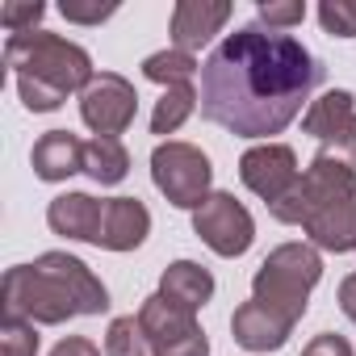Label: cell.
<instances>
[{"instance_id":"7","label":"cell","mask_w":356,"mask_h":356,"mask_svg":"<svg viewBox=\"0 0 356 356\" xmlns=\"http://www.w3.org/2000/svg\"><path fill=\"white\" fill-rule=\"evenodd\" d=\"M138 323L155 348V356H210V339L197 327L193 310L172 306L163 293H151L138 310Z\"/></svg>"},{"instance_id":"30","label":"cell","mask_w":356,"mask_h":356,"mask_svg":"<svg viewBox=\"0 0 356 356\" xmlns=\"http://www.w3.org/2000/svg\"><path fill=\"white\" fill-rule=\"evenodd\" d=\"M51 356H101V348H97L92 339H84V335H67Z\"/></svg>"},{"instance_id":"29","label":"cell","mask_w":356,"mask_h":356,"mask_svg":"<svg viewBox=\"0 0 356 356\" xmlns=\"http://www.w3.org/2000/svg\"><path fill=\"white\" fill-rule=\"evenodd\" d=\"M302 356H352V343L343 335H335V331H323L302 348Z\"/></svg>"},{"instance_id":"24","label":"cell","mask_w":356,"mask_h":356,"mask_svg":"<svg viewBox=\"0 0 356 356\" xmlns=\"http://www.w3.org/2000/svg\"><path fill=\"white\" fill-rule=\"evenodd\" d=\"M38 331L26 318H0V356H34Z\"/></svg>"},{"instance_id":"27","label":"cell","mask_w":356,"mask_h":356,"mask_svg":"<svg viewBox=\"0 0 356 356\" xmlns=\"http://www.w3.org/2000/svg\"><path fill=\"white\" fill-rule=\"evenodd\" d=\"M302 17H306V5H302V0H289V5H260V22H264L268 30H277V34L293 30Z\"/></svg>"},{"instance_id":"5","label":"cell","mask_w":356,"mask_h":356,"mask_svg":"<svg viewBox=\"0 0 356 356\" xmlns=\"http://www.w3.org/2000/svg\"><path fill=\"white\" fill-rule=\"evenodd\" d=\"M339 197H356V168L343 163V159L331 155V151H318V155L310 159V168L298 176V185H293L277 206H268V210H273L277 222L302 227L318 206L339 202Z\"/></svg>"},{"instance_id":"9","label":"cell","mask_w":356,"mask_h":356,"mask_svg":"<svg viewBox=\"0 0 356 356\" xmlns=\"http://www.w3.org/2000/svg\"><path fill=\"white\" fill-rule=\"evenodd\" d=\"M134 109H138V92L118 72L92 76V84L80 92V118L88 130H97V138H118L134 122Z\"/></svg>"},{"instance_id":"16","label":"cell","mask_w":356,"mask_h":356,"mask_svg":"<svg viewBox=\"0 0 356 356\" xmlns=\"http://www.w3.org/2000/svg\"><path fill=\"white\" fill-rule=\"evenodd\" d=\"M302 231L327 252H356V197H339V202L318 206L302 222Z\"/></svg>"},{"instance_id":"22","label":"cell","mask_w":356,"mask_h":356,"mask_svg":"<svg viewBox=\"0 0 356 356\" xmlns=\"http://www.w3.org/2000/svg\"><path fill=\"white\" fill-rule=\"evenodd\" d=\"M143 76L151 80V84H163V88H176V84H193V76H197V59L189 55V51H155V55H147L143 59Z\"/></svg>"},{"instance_id":"17","label":"cell","mask_w":356,"mask_h":356,"mask_svg":"<svg viewBox=\"0 0 356 356\" xmlns=\"http://www.w3.org/2000/svg\"><path fill=\"white\" fill-rule=\"evenodd\" d=\"M101 210L105 202L88 197V193H63L51 202L47 210V222L55 235L63 239H84V243H97V231H101Z\"/></svg>"},{"instance_id":"15","label":"cell","mask_w":356,"mask_h":356,"mask_svg":"<svg viewBox=\"0 0 356 356\" xmlns=\"http://www.w3.org/2000/svg\"><path fill=\"white\" fill-rule=\"evenodd\" d=\"M30 163H34L38 181H67V176L84 172V143L72 130H47L34 143Z\"/></svg>"},{"instance_id":"25","label":"cell","mask_w":356,"mask_h":356,"mask_svg":"<svg viewBox=\"0 0 356 356\" xmlns=\"http://www.w3.org/2000/svg\"><path fill=\"white\" fill-rule=\"evenodd\" d=\"M318 22L331 38H356V0H323Z\"/></svg>"},{"instance_id":"19","label":"cell","mask_w":356,"mask_h":356,"mask_svg":"<svg viewBox=\"0 0 356 356\" xmlns=\"http://www.w3.org/2000/svg\"><path fill=\"white\" fill-rule=\"evenodd\" d=\"M38 260L63 277V285H67V289L76 293V302H80V314H105V310H109V293H105V285L92 277V268H88L84 260H76V256H67V252H47V256H38Z\"/></svg>"},{"instance_id":"4","label":"cell","mask_w":356,"mask_h":356,"mask_svg":"<svg viewBox=\"0 0 356 356\" xmlns=\"http://www.w3.org/2000/svg\"><path fill=\"white\" fill-rule=\"evenodd\" d=\"M0 306H5V318H26V323H42V327H59V323H67V318L80 314L76 293L42 260L13 264L5 273V285H0Z\"/></svg>"},{"instance_id":"21","label":"cell","mask_w":356,"mask_h":356,"mask_svg":"<svg viewBox=\"0 0 356 356\" xmlns=\"http://www.w3.org/2000/svg\"><path fill=\"white\" fill-rule=\"evenodd\" d=\"M202 105V92L193 84H176V88H163V97L155 101V113H151V134H176L181 122Z\"/></svg>"},{"instance_id":"1","label":"cell","mask_w":356,"mask_h":356,"mask_svg":"<svg viewBox=\"0 0 356 356\" xmlns=\"http://www.w3.org/2000/svg\"><path fill=\"white\" fill-rule=\"evenodd\" d=\"M318 84L323 63L293 34L243 26L202 63V118L235 138H268L302 113Z\"/></svg>"},{"instance_id":"6","label":"cell","mask_w":356,"mask_h":356,"mask_svg":"<svg viewBox=\"0 0 356 356\" xmlns=\"http://www.w3.org/2000/svg\"><path fill=\"white\" fill-rule=\"evenodd\" d=\"M151 181L176 210H197L210 197L214 168L193 143H159L151 155Z\"/></svg>"},{"instance_id":"26","label":"cell","mask_w":356,"mask_h":356,"mask_svg":"<svg viewBox=\"0 0 356 356\" xmlns=\"http://www.w3.org/2000/svg\"><path fill=\"white\" fill-rule=\"evenodd\" d=\"M42 13H47L42 0H9V5H0V26L9 34H30L42 22Z\"/></svg>"},{"instance_id":"2","label":"cell","mask_w":356,"mask_h":356,"mask_svg":"<svg viewBox=\"0 0 356 356\" xmlns=\"http://www.w3.org/2000/svg\"><path fill=\"white\" fill-rule=\"evenodd\" d=\"M5 67L17 76L22 105L30 113H51L67 101V92H84L92 84V59L84 47L51 34H9L5 38Z\"/></svg>"},{"instance_id":"12","label":"cell","mask_w":356,"mask_h":356,"mask_svg":"<svg viewBox=\"0 0 356 356\" xmlns=\"http://www.w3.org/2000/svg\"><path fill=\"white\" fill-rule=\"evenodd\" d=\"M231 22V5L227 0H181L172 9V42L176 51H202L222 26Z\"/></svg>"},{"instance_id":"11","label":"cell","mask_w":356,"mask_h":356,"mask_svg":"<svg viewBox=\"0 0 356 356\" xmlns=\"http://www.w3.org/2000/svg\"><path fill=\"white\" fill-rule=\"evenodd\" d=\"M298 176H302L298 172V155L285 143H260V147H252V151L239 155V181L256 197H264L268 206H277L298 185Z\"/></svg>"},{"instance_id":"3","label":"cell","mask_w":356,"mask_h":356,"mask_svg":"<svg viewBox=\"0 0 356 356\" xmlns=\"http://www.w3.org/2000/svg\"><path fill=\"white\" fill-rule=\"evenodd\" d=\"M318 277H323V260H318L314 248H306V243H281L256 268L252 298L260 306L277 310L281 318L298 323L306 314V302H310V289L318 285Z\"/></svg>"},{"instance_id":"14","label":"cell","mask_w":356,"mask_h":356,"mask_svg":"<svg viewBox=\"0 0 356 356\" xmlns=\"http://www.w3.org/2000/svg\"><path fill=\"white\" fill-rule=\"evenodd\" d=\"M289 331H293V323L281 318L277 310L260 306L256 298L243 302V306L231 314V335H235V343H243L248 352H277V348L289 339Z\"/></svg>"},{"instance_id":"10","label":"cell","mask_w":356,"mask_h":356,"mask_svg":"<svg viewBox=\"0 0 356 356\" xmlns=\"http://www.w3.org/2000/svg\"><path fill=\"white\" fill-rule=\"evenodd\" d=\"M302 130L323 143L318 151H331V155H339L343 163L356 168V101H352V92L331 88L318 101H310V109L302 118Z\"/></svg>"},{"instance_id":"18","label":"cell","mask_w":356,"mask_h":356,"mask_svg":"<svg viewBox=\"0 0 356 356\" xmlns=\"http://www.w3.org/2000/svg\"><path fill=\"white\" fill-rule=\"evenodd\" d=\"M159 293H163L172 306L197 314V310L214 298V277H210V268H202V264H193V260H176V264H168V273H163V281H159Z\"/></svg>"},{"instance_id":"28","label":"cell","mask_w":356,"mask_h":356,"mask_svg":"<svg viewBox=\"0 0 356 356\" xmlns=\"http://www.w3.org/2000/svg\"><path fill=\"white\" fill-rule=\"evenodd\" d=\"M59 13L67 22H76V26H101V22H109L118 13V5H84V0H63Z\"/></svg>"},{"instance_id":"8","label":"cell","mask_w":356,"mask_h":356,"mask_svg":"<svg viewBox=\"0 0 356 356\" xmlns=\"http://www.w3.org/2000/svg\"><path fill=\"white\" fill-rule=\"evenodd\" d=\"M193 231L197 239L218 252V256H243L256 239V222L248 214L243 202H235V193H210L197 210H193Z\"/></svg>"},{"instance_id":"20","label":"cell","mask_w":356,"mask_h":356,"mask_svg":"<svg viewBox=\"0 0 356 356\" xmlns=\"http://www.w3.org/2000/svg\"><path fill=\"white\" fill-rule=\"evenodd\" d=\"M84 172L97 185H118L130 172V151L118 138H92V143H84Z\"/></svg>"},{"instance_id":"13","label":"cell","mask_w":356,"mask_h":356,"mask_svg":"<svg viewBox=\"0 0 356 356\" xmlns=\"http://www.w3.org/2000/svg\"><path fill=\"white\" fill-rule=\"evenodd\" d=\"M151 231V214L138 197H109L101 210V231H97V248L109 252H134Z\"/></svg>"},{"instance_id":"23","label":"cell","mask_w":356,"mask_h":356,"mask_svg":"<svg viewBox=\"0 0 356 356\" xmlns=\"http://www.w3.org/2000/svg\"><path fill=\"white\" fill-rule=\"evenodd\" d=\"M105 356H155V348H151V339H147V331H143V323L134 314L109 323V331H105Z\"/></svg>"},{"instance_id":"31","label":"cell","mask_w":356,"mask_h":356,"mask_svg":"<svg viewBox=\"0 0 356 356\" xmlns=\"http://www.w3.org/2000/svg\"><path fill=\"white\" fill-rule=\"evenodd\" d=\"M339 310L356 323V273H352V277H343V285H339Z\"/></svg>"}]
</instances>
